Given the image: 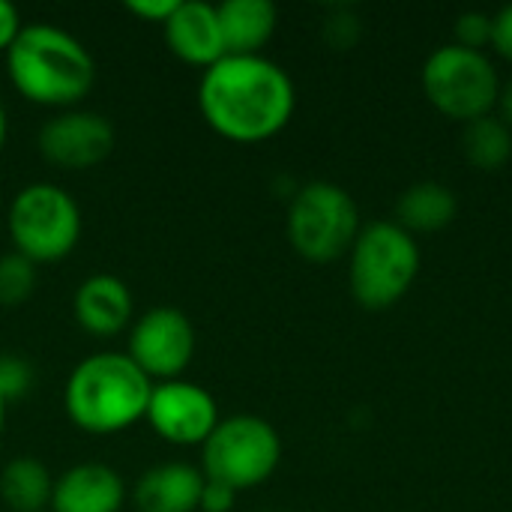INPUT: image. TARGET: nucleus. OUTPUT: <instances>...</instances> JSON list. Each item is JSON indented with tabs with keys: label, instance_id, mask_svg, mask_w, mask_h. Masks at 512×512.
I'll return each instance as SVG.
<instances>
[{
	"label": "nucleus",
	"instance_id": "1",
	"mask_svg": "<svg viewBox=\"0 0 512 512\" xmlns=\"http://www.w3.org/2000/svg\"><path fill=\"white\" fill-rule=\"evenodd\" d=\"M291 75L261 54H225L204 69L198 108L222 138L255 144L282 132L294 114Z\"/></svg>",
	"mask_w": 512,
	"mask_h": 512
},
{
	"label": "nucleus",
	"instance_id": "2",
	"mask_svg": "<svg viewBox=\"0 0 512 512\" xmlns=\"http://www.w3.org/2000/svg\"><path fill=\"white\" fill-rule=\"evenodd\" d=\"M6 69L21 96L39 105H75L96 81V60L69 30L57 24H24L6 48Z\"/></svg>",
	"mask_w": 512,
	"mask_h": 512
},
{
	"label": "nucleus",
	"instance_id": "3",
	"mask_svg": "<svg viewBox=\"0 0 512 512\" xmlns=\"http://www.w3.org/2000/svg\"><path fill=\"white\" fill-rule=\"evenodd\" d=\"M153 381L129 354L99 351L84 357L63 390L69 420L90 435H114L147 417Z\"/></svg>",
	"mask_w": 512,
	"mask_h": 512
},
{
	"label": "nucleus",
	"instance_id": "4",
	"mask_svg": "<svg viewBox=\"0 0 512 512\" xmlns=\"http://www.w3.org/2000/svg\"><path fill=\"white\" fill-rule=\"evenodd\" d=\"M420 273V246L393 219L363 225L348 252V282L354 300L369 312L396 306Z\"/></svg>",
	"mask_w": 512,
	"mask_h": 512
},
{
	"label": "nucleus",
	"instance_id": "5",
	"mask_svg": "<svg viewBox=\"0 0 512 512\" xmlns=\"http://www.w3.org/2000/svg\"><path fill=\"white\" fill-rule=\"evenodd\" d=\"M360 210L348 189L315 180L297 189L288 207V240L312 264H330L351 252L360 234Z\"/></svg>",
	"mask_w": 512,
	"mask_h": 512
},
{
	"label": "nucleus",
	"instance_id": "6",
	"mask_svg": "<svg viewBox=\"0 0 512 512\" xmlns=\"http://www.w3.org/2000/svg\"><path fill=\"white\" fill-rule=\"evenodd\" d=\"M429 102L450 120L471 123L495 111L501 78L486 51H471L456 42L435 48L420 72Z\"/></svg>",
	"mask_w": 512,
	"mask_h": 512
},
{
	"label": "nucleus",
	"instance_id": "7",
	"mask_svg": "<svg viewBox=\"0 0 512 512\" xmlns=\"http://www.w3.org/2000/svg\"><path fill=\"white\" fill-rule=\"evenodd\" d=\"M279 459V432L255 414L219 420V426L201 444V474L231 486L234 492L267 483L279 468Z\"/></svg>",
	"mask_w": 512,
	"mask_h": 512
},
{
	"label": "nucleus",
	"instance_id": "8",
	"mask_svg": "<svg viewBox=\"0 0 512 512\" xmlns=\"http://www.w3.org/2000/svg\"><path fill=\"white\" fill-rule=\"evenodd\" d=\"M9 237L18 255L51 264L69 255L81 237V210L57 183H30L9 204Z\"/></svg>",
	"mask_w": 512,
	"mask_h": 512
},
{
	"label": "nucleus",
	"instance_id": "9",
	"mask_svg": "<svg viewBox=\"0 0 512 512\" xmlns=\"http://www.w3.org/2000/svg\"><path fill=\"white\" fill-rule=\"evenodd\" d=\"M126 354L150 381H174L195 354V327L186 312L174 306H153L135 321Z\"/></svg>",
	"mask_w": 512,
	"mask_h": 512
},
{
	"label": "nucleus",
	"instance_id": "10",
	"mask_svg": "<svg viewBox=\"0 0 512 512\" xmlns=\"http://www.w3.org/2000/svg\"><path fill=\"white\" fill-rule=\"evenodd\" d=\"M147 423L162 441L189 447L204 444L210 432L219 426V405L201 384L192 381H162L153 384L150 405H147Z\"/></svg>",
	"mask_w": 512,
	"mask_h": 512
},
{
	"label": "nucleus",
	"instance_id": "11",
	"mask_svg": "<svg viewBox=\"0 0 512 512\" xmlns=\"http://www.w3.org/2000/svg\"><path fill=\"white\" fill-rule=\"evenodd\" d=\"M39 153L69 171H84L99 165L114 147V126L96 111H60L39 129Z\"/></svg>",
	"mask_w": 512,
	"mask_h": 512
},
{
	"label": "nucleus",
	"instance_id": "12",
	"mask_svg": "<svg viewBox=\"0 0 512 512\" xmlns=\"http://www.w3.org/2000/svg\"><path fill=\"white\" fill-rule=\"evenodd\" d=\"M168 48L195 66H213L225 57V39L219 12L207 0H177L174 12L162 24Z\"/></svg>",
	"mask_w": 512,
	"mask_h": 512
},
{
	"label": "nucleus",
	"instance_id": "13",
	"mask_svg": "<svg viewBox=\"0 0 512 512\" xmlns=\"http://www.w3.org/2000/svg\"><path fill=\"white\" fill-rule=\"evenodd\" d=\"M123 480L114 468L99 462H84L63 471L54 480L51 510L54 512H120Z\"/></svg>",
	"mask_w": 512,
	"mask_h": 512
},
{
	"label": "nucleus",
	"instance_id": "14",
	"mask_svg": "<svg viewBox=\"0 0 512 512\" xmlns=\"http://www.w3.org/2000/svg\"><path fill=\"white\" fill-rule=\"evenodd\" d=\"M75 321L93 336H114L132 318V291L111 273L87 276L72 297Z\"/></svg>",
	"mask_w": 512,
	"mask_h": 512
},
{
	"label": "nucleus",
	"instance_id": "15",
	"mask_svg": "<svg viewBox=\"0 0 512 512\" xmlns=\"http://www.w3.org/2000/svg\"><path fill=\"white\" fill-rule=\"evenodd\" d=\"M204 474L186 462H165L144 471L135 483L132 504L138 512H195L201 504Z\"/></svg>",
	"mask_w": 512,
	"mask_h": 512
},
{
	"label": "nucleus",
	"instance_id": "16",
	"mask_svg": "<svg viewBox=\"0 0 512 512\" xmlns=\"http://www.w3.org/2000/svg\"><path fill=\"white\" fill-rule=\"evenodd\" d=\"M225 54H261L276 33L279 12L270 0H225L216 6Z\"/></svg>",
	"mask_w": 512,
	"mask_h": 512
},
{
	"label": "nucleus",
	"instance_id": "17",
	"mask_svg": "<svg viewBox=\"0 0 512 512\" xmlns=\"http://www.w3.org/2000/svg\"><path fill=\"white\" fill-rule=\"evenodd\" d=\"M459 213V201L450 186L423 180L402 192L396 201V225H402L408 234H435L447 228Z\"/></svg>",
	"mask_w": 512,
	"mask_h": 512
},
{
	"label": "nucleus",
	"instance_id": "18",
	"mask_svg": "<svg viewBox=\"0 0 512 512\" xmlns=\"http://www.w3.org/2000/svg\"><path fill=\"white\" fill-rule=\"evenodd\" d=\"M54 477L33 456H18L0 471V498L12 512H42L51 504Z\"/></svg>",
	"mask_w": 512,
	"mask_h": 512
},
{
	"label": "nucleus",
	"instance_id": "19",
	"mask_svg": "<svg viewBox=\"0 0 512 512\" xmlns=\"http://www.w3.org/2000/svg\"><path fill=\"white\" fill-rule=\"evenodd\" d=\"M462 153H465L468 165H474L477 171H498L510 162L512 129L495 114L477 117V120L465 123Z\"/></svg>",
	"mask_w": 512,
	"mask_h": 512
},
{
	"label": "nucleus",
	"instance_id": "20",
	"mask_svg": "<svg viewBox=\"0 0 512 512\" xmlns=\"http://www.w3.org/2000/svg\"><path fill=\"white\" fill-rule=\"evenodd\" d=\"M36 288V264L18 252L0 255V306H18L30 300Z\"/></svg>",
	"mask_w": 512,
	"mask_h": 512
},
{
	"label": "nucleus",
	"instance_id": "21",
	"mask_svg": "<svg viewBox=\"0 0 512 512\" xmlns=\"http://www.w3.org/2000/svg\"><path fill=\"white\" fill-rule=\"evenodd\" d=\"M456 45L471 51H486L492 45V15L462 12L456 18Z\"/></svg>",
	"mask_w": 512,
	"mask_h": 512
},
{
	"label": "nucleus",
	"instance_id": "22",
	"mask_svg": "<svg viewBox=\"0 0 512 512\" xmlns=\"http://www.w3.org/2000/svg\"><path fill=\"white\" fill-rule=\"evenodd\" d=\"M33 384V366L18 354H0V390L9 399H18Z\"/></svg>",
	"mask_w": 512,
	"mask_h": 512
},
{
	"label": "nucleus",
	"instance_id": "23",
	"mask_svg": "<svg viewBox=\"0 0 512 512\" xmlns=\"http://www.w3.org/2000/svg\"><path fill=\"white\" fill-rule=\"evenodd\" d=\"M234 498L237 492L225 483H216V480H207L204 477V489H201V504L198 510L201 512H228L234 507Z\"/></svg>",
	"mask_w": 512,
	"mask_h": 512
},
{
	"label": "nucleus",
	"instance_id": "24",
	"mask_svg": "<svg viewBox=\"0 0 512 512\" xmlns=\"http://www.w3.org/2000/svg\"><path fill=\"white\" fill-rule=\"evenodd\" d=\"M492 48L512 63V3L492 15Z\"/></svg>",
	"mask_w": 512,
	"mask_h": 512
},
{
	"label": "nucleus",
	"instance_id": "25",
	"mask_svg": "<svg viewBox=\"0 0 512 512\" xmlns=\"http://www.w3.org/2000/svg\"><path fill=\"white\" fill-rule=\"evenodd\" d=\"M129 12H135L138 18H147V21H156V24H165L168 15L174 12L177 0H129L126 3Z\"/></svg>",
	"mask_w": 512,
	"mask_h": 512
},
{
	"label": "nucleus",
	"instance_id": "26",
	"mask_svg": "<svg viewBox=\"0 0 512 512\" xmlns=\"http://www.w3.org/2000/svg\"><path fill=\"white\" fill-rule=\"evenodd\" d=\"M21 15H18V9L9 3V0H0V51H6L12 42H15V36L21 33Z\"/></svg>",
	"mask_w": 512,
	"mask_h": 512
},
{
	"label": "nucleus",
	"instance_id": "27",
	"mask_svg": "<svg viewBox=\"0 0 512 512\" xmlns=\"http://www.w3.org/2000/svg\"><path fill=\"white\" fill-rule=\"evenodd\" d=\"M498 105H501V120L512 129V78L507 84H501V96H498Z\"/></svg>",
	"mask_w": 512,
	"mask_h": 512
},
{
	"label": "nucleus",
	"instance_id": "28",
	"mask_svg": "<svg viewBox=\"0 0 512 512\" xmlns=\"http://www.w3.org/2000/svg\"><path fill=\"white\" fill-rule=\"evenodd\" d=\"M3 144H6V108L0 102V150H3Z\"/></svg>",
	"mask_w": 512,
	"mask_h": 512
},
{
	"label": "nucleus",
	"instance_id": "29",
	"mask_svg": "<svg viewBox=\"0 0 512 512\" xmlns=\"http://www.w3.org/2000/svg\"><path fill=\"white\" fill-rule=\"evenodd\" d=\"M3 423H6V396L0 390V432H3Z\"/></svg>",
	"mask_w": 512,
	"mask_h": 512
}]
</instances>
